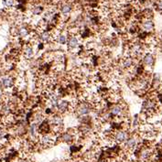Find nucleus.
I'll use <instances>...</instances> for the list:
<instances>
[{
	"label": "nucleus",
	"instance_id": "nucleus-1",
	"mask_svg": "<svg viewBox=\"0 0 162 162\" xmlns=\"http://www.w3.org/2000/svg\"><path fill=\"white\" fill-rule=\"evenodd\" d=\"M156 106H157V104L155 103V101L151 100V99L145 101L144 104H143V108L147 113H152L154 110H156Z\"/></svg>",
	"mask_w": 162,
	"mask_h": 162
},
{
	"label": "nucleus",
	"instance_id": "nucleus-2",
	"mask_svg": "<svg viewBox=\"0 0 162 162\" xmlns=\"http://www.w3.org/2000/svg\"><path fill=\"white\" fill-rule=\"evenodd\" d=\"M154 61H155L154 56L151 53H147L144 56V58H143V62L147 67H152L154 64Z\"/></svg>",
	"mask_w": 162,
	"mask_h": 162
},
{
	"label": "nucleus",
	"instance_id": "nucleus-3",
	"mask_svg": "<svg viewBox=\"0 0 162 162\" xmlns=\"http://www.w3.org/2000/svg\"><path fill=\"white\" fill-rule=\"evenodd\" d=\"M72 9V4L70 3H65L61 6V8H60V12H61V14L62 16H64V17H68L69 16V14L71 13V11Z\"/></svg>",
	"mask_w": 162,
	"mask_h": 162
},
{
	"label": "nucleus",
	"instance_id": "nucleus-4",
	"mask_svg": "<svg viewBox=\"0 0 162 162\" xmlns=\"http://www.w3.org/2000/svg\"><path fill=\"white\" fill-rule=\"evenodd\" d=\"M90 112H91V108L89 105L86 104L80 105V107L78 108V114L80 115H86L90 114Z\"/></svg>",
	"mask_w": 162,
	"mask_h": 162
},
{
	"label": "nucleus",
	"instance_id": "nucleus-5",
	"mask_svg": "<svg viewBox=\"0 0 162 162\" xmlns=\"http://www.w3.org/2000/svg\"><path fill=\"white\" fill-rule=\"evenodd\" d=\"M127 135L124 131H117L115 135V141L119 142V143H122V142H124L127 140Z\"/></svg>",
	"mask_w": 162,
	"mask_h": 162
},
{
	"label": "nucleus",
	"instance_id": "nucleus-6",
	"mask_svg": "<svg viewBox=\"0 0 162 162\" xmlns=\"http://www.w3.org/2000/svg\"><path fill=\"white\" fill-rule=\"evenodd\" d=\"M0 82H1V84L5 88H9V87H12V85H13V80H12L11 77H8V76L2 77Z\"/></svg>",
	"mask_w": 162,
	"mask_h": 162
},
{
	"label": "nucleus",
	"instance_id": "nucleus-7",
	"mask_svg": "<svg viewBox=\"0 0 162 162\" xmlns=\"http://www.w3.org/2000/svg\"><path fill=\"white\" fill-rule=\"evenodd\" d=\"M53 141H54V139L52 138V136H51L49 135H44V136H42L41 138H40L41 144L44 145V146L51 145L52 143H53Z\"/></svg>",
	"mask_w": 162,
	"mask_h": 162
},
{
	"label": "nucleus",
	"instance_id": "nucleus-8",
	"mask_svg": "<svg viewBox=\"0 0 162 162\" xmlns=\"http://www.w3.org/2000/svg\"><path fill=\"white\" fill-rule=\"evenodd\" d=\"M142 28L146 31H151L154 29V22L151 19H148L147 18V20H145L142 23Z\"/></svg>",
	"mask_w": 162,
	"mask_h": 162
},
{
	"label": "nucleus",
	"instance_id": "nucleus-9",
	"mask_svg": "<svg viewBox=\"0 0 162 162\" xmlns=\"http://www.w3.org/2000/svg\"><path fill=\"white\" fill-rule=\"evenodd\" d=\"M123 107L121 105H115V106L111 109V114L114 116H120L123 113Z\"/></svg>",
	"mask_w": 162,
	"mask_h": 162
},
{
	"label": "nucleus",
	"instance_id": "nucleus-10",
	"mask_svg": "<svg viewBox=\"0 0 162 162\" xmlns=\"http://www.w3.org/2000/svg\"><path fill=\"white\" fill-rule=\"evenodd\" d=\"M60 97L59 95H49V103H51V105L52 107H58V104L60 103Z\"/></svg>",
	"mask_w": 162,
	"mask_h": 162
},
{
	"label": "nucleus",
	"instance_id": "nucleus-11",
	"mask_svg": "<svg viewBox=\"0 0 162 162\" xmlns=\"http://www.w3.org/2000/svg\"><path fill=\"white\" fill-rule=\"evenodd\" d=\"M136 138H128L126 140V147L127 149H130V150H131V149H134L136 147Z\"/></svg>",
	"mask_w": 162,
	"mask_h": 162
},
{
	"label": "nucleus",
	"instance_id": "nucleus-12",
	"mask_svg": "<svg viewBox=\"0 0 162 162\" xmlns=\"http://www.w3.org/2000/svg\"><path fill=\"white\" fill-rule=\"evenodd\" d=\"M69 105H70V104H69V102H68V101H65V100L60 101L57 108H58L59 111H60V112H64V111L68 110V108H69Z\"/></svg>",
	"mask_w": 162,
	"mask_h": 162
},
{
	"label": "nucleus",
	"instance_id": "nucleus-13",
	"mask_svg": "<svg viewBox=\"0 0 162 162\" xmlns=\"http://www.w3.org/2000/svg\"><path fill=\"white\" fill-rule=\"evenodd\" d=\"M79 45V41L78 39L76 38L75 36H72L70 40H69V48L70 49H75L77 48Z\"/></svg>",
	"mask_w": 162,
	"mask_h": 162
},
{
	"label": "nucleus",
	"instance_id": "nucleus-14",
	"mask_svg": "<svg viewBox=\"0 0 162 162\" xmlns=\"http://www.w3.org/2000/svg\"><path fill=\"white\" fill-rule=\"evenodd\" d=\"M40 39L43 42H48L49 40L51 39V35L49 32H48V31H42V32L40 33Z\"/></svg>",
	"mask_w": 162,
	"mask_h": 162
},
{
	"label": "nucleus",
	"instance_id": "nucleus-15",
	"mask_svg": "<svg viewBox=\"0 0 162 162\" xmlns=\"http://www.w3.org/2000/svg\"><path fill=\"white\" fill-rule=\"evenodd\" d=\"M133 66V60L131 58H127L124 59L122 62V67L124 69H130Z\"/></svg>",
	"mask_w": 162,
	"mask_h": 162
},
{
	"label": "nucleus",
	"instance_id": "nucleus-16",
	"mask_svg": "<svg viewBox=\"0 0 162 162\" xmlns=\"http://www.w3.org/2000/svg\"><path fill=\"white\" fill-rule=\"evenodd\" d=\"M33 54H34V51H33L32 47H31V46H27L26 48H25V49H24V55H25V57H26L27 59L32 58Z\"/></svg>",
	"mask_w": 162,
	"mask_h": 162
},
{
	"label": "nucleus",
	"instance_id": "nucleus-17",
	"mask_svg": "<svg viewBox=\"0 0 162 162\" xmlns=\"http://www.w3.org/2000/svg\"><path fill=\"white\" fill-rule=\"evenodd\" d=\"M52 122L54 126L57 127H61L62 124H63V120H62V118L60 116H54Z\"/></svg>",
	"mask_w": 162,
	"mask_h": 162
},
{
	"label": "nucleus",
	"instance_id": "nucleus-18",
	"mask_svg": "<svg viewBox=\"0 0 162 162\" xmlns=\"http://www.w3.org/2000/svg\"><path fill=\"white\" fill-rule=\"evenodd\" d=\"M142 52V48L139 44H136L132 48V53L134 55H139Z\"/></svg>",
	"mask_w": 162,
	"mask_h": 162
},
{
	"label": "nucleus",
	"instance_id": "nucleus-19",
	"mask_svg": "<svg viewBox=\"0 0 162 162\" xmlns=\"http://www.w3.org/2000/svg\"><path fill=\"white\" fill-rule=\"evenodd\" d=\"M17 34L19 35L20 37H22V38H25V37H27L29 35V30L26 28L22 27V28H20L19 29H18Z\"/></svg>",
	"mask_w": 162,
	"mask_h": 162
},
{
	"label": "nucleus",
	"instance_id": "nucleus-20",
	"mask_svg": "<svg viewBox=\"0 0 162 162\" xmlns=\"http://www.w3.org/2000/svg\"><path fill=\"white\" fill-rule=\"evenodd\" d=\"M2 3L6 8H12L14 6L15 0H2Z\"/></svg>",
	"mask_w": 162,
	"mask_h": 162
},
{
	"label": "nucleus",
	"instance_id": "nucleus-21",
	"mask_svg": "<svg viewBox=\"0 0 162 162\" xmlns=\"http://www.w3.org/2000/svg\"><path fill=\"white\" fill-rule=\"evenodd\" d=\"M58 42L61 45H64L66 43V36L63 34H60L58 36Z\"/></svg>",
	"mask_w": 162,
	"mask_h": 162
},
{
	"label": "nucleus",
	"instance_id": "nucleus-22",
	"mask_svg": "<svg viewBox=\"0 0 162 162\" xmlns=\"http://www.w3.org/2000/svg\"><path fill=\"white\" fill-rule=\"evenodd\" d=\"M62 139L65 142H70L72 140V136L69 133H64L63 136H62Z\"/></svg>",
	"mask_w": 162,
	"mask_h": 162
},
{
	"label": "nucleus",
	"instance_id": "nucleus-23",
	"mask_svg": "<svg viewBox=\"0 0 162 162\" xmlns=\"http://www.w3.org/2000/svg\"><path fill=\"white\" fill-rule=\"evenodd\" d=\"M42 11H43V8L42 7H34L33 10H32L34 15H40Z\"/></svg>",
	"mask_w": 162,
	"mask_h": 162
},
{
	"label": "nucleus",
	"instance_id": "nucleus-24",
	"mask_svg": "<svg viewBox=\"0 0 162 162\" xmlns=\"http://www.w3.org/2000/svg\"><path fill=\"white\" fill-rule=\"evenodd\" d=\"M149 156H150V152H149L148 150H145V151H143L142 154H141V159L143 160H146L149 158Z\"/></svg>",
	"mask_w": 162,
	"mask_h": 162
},
{
	"label": "nucleus",
	"instance_id": "nucleus-25",
	"mask_svg": "<svg viewBox=\"0 0 162 162\" xmlns=\"http://www.w3.org/2000/svg\"><path fill=\"white\" fill-rule=\"evenodd\" d=\"M36 127H37L36 124H31V127H30V135L32 136H35V135H36Z\"/></svg>",
	"mask_w": 162,
	"mask_h": 162
},
{
	"label": "nucleus",
	"instance_id": "nucleus-26",
	"mask_svg": "<svg viewBox=\"0 0 162 162\" xmlns=\"http://www.w3.org/2000/svg\"><path fill=\"white\" fill-rule=\"evenodd\" d=\"M2 112L4 114H8L10 112V107L8 104H4L3 107H2Z\"/></svg>",
	"mask_w": 162,
	"mask_h": 162
},
{
	"label": "nucleus",
	"instance_id": "nucleus-27",
	"mask_svg": "<svg viewBox=\"0 0 162 162\" xmlns=\"http://www.w3.org/2000/svg\"><path fill=\"white\" fill-rule=\"evenodd\" d=\"M158 8L162 10V0H160V1H159V3H158Z\"/></svg>",
	"mask_w": 162,
	"mask_h": 162
}]
</instances>
